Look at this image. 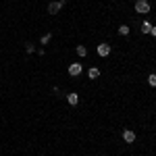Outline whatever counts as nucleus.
Here are the masks:
<instances>
[{"mask_svg":"<svg viewBox=\"0 0 156 156\" xmlns=\"http://www.w3.org/2000/svg\"><path fill=\"white\" fill-rule=\"evenodd\" d=\"M67 102H69L71 106H75V104L79 102V96H77V94H69V96H67Z\"/></svg>","mask_w":156,"mask_h":156,"instance_id":"nucleus-6","label":"nucleus"},{"mask_svg":"<svg viewBox=\"0 0 156 156\" xmlns=\"http://www.w3.org/2000/svg\"><path fill=\"white\" fill-rule=\"evenodd\" d=\"M148 81H150V85H154V87H156V73H152V75L148 77Z\"/></svg>","mask_w":156,"mask_h":156,"instance_id":"nucleus-11","label":"nucleus"},{"mask_svg":"<svg viewBox=\"0 0 156 156\" xmlns=\"http://www.w3.org/2000/svg\"><path fill=\"white\" fill-rule=\"evenodd\" d=\"M87 75H90L92 79H96L98 75H100V71H98V69H90V73H87Z\"/></svg>","mask_w":156,"mask_h":156,"instance_id":"nucleus-10","label":"nucleus"},{"mask_svg":"<svg viewBox=\"0 0 156 156\" xmlns=\"http://www.w3.org/2000/svg\"><path fill=\"white\" fill-rule=\"evenodd\" d=\"M77 54H79V56H85V54H87V48H85V46H77Z\"/></svg>","mask_w":156,"mask_h":156,"instance_id":"nucleus-8","label":"nucleus"},{"mask_svg":"<svg viewBox=\"0 0 156 156\" xmlns=\"http://www.w3.org/2000/svg\"><path fill=\"white\" fill-rule=\"evenodd\" d=\"M150 29H152V25L148 23V21H146V23H142V31H144V34H150Z\"/></svg>","mask_w":156,"mask_h":156,"instance_id":"nucleus-7","label":"nucleus"},{"mask_svg":"<svg viewBox=\"0 0 156 156\" xmlns=\"http://www.w3.org/2000/svg\"><path fill=\"white\" fill-rule=\"evenodd\" d=\"M69 73H71L73 77H75V75H79V73H81V65H79V62H73L71 67H69Z\"/></svg>","mask_w":156,"mask_h":156,"instance_id":"nucleus-5","label":"nucleus"},{"mask_svg":"<svg viewBox=\"0 0 156 156\" xmlns=\"http://www.w3.org/2000/svg\"><path fill=\"white\" fill-rule=\"evenodd\" d=\"M60 6H62L60 0H58V2H50V4H48V12H50V15H56V12L60 11Z\"/></svg>","mask_w":156,"mask_h":156,"instance_id":"nucleus-2","label":"nucleus"},{"mask_svg":"<svg viewBox=\"0 0 156 156\" xmlns=\"http://www.w3.org/2000/svg\"><path fill=\"white\" fill-rule=\"evenodd\" d=\"M48 42H50V34H48V36H44V37H42V44H48Z\"/></svg>","mask_w":156,"mask_h":156,"instance_id":"nucleus-12","label":"nucleus"},{"mask_svg":"<svg viewBox=\"0 0 156 156\" xmlns=\"http://www.w3.org/2000/svg\"><path fill=\"white\" fill-rule=\"evenodd\" d=\"M98 54H100V56H108V54H110V46H108V44H100V46H98Z\"/></svg>","mask_w":156,"mask_h":156,"instance_id":"nucleus-4","label":"nucleus"},{"mask_svg":"<svg viewBox=\"0 0 156 156\" xmlns=\"http://www.w3.org/2000/svg\"><path fill=\"white\" fill-rule=\"evenodd\" d=\"M119 34H121V36H127V34H129V27H127V25H121V27H119Z\"/></svg>","mask_w":156,"mask_h":156,"instance_id":"nucleus-9","label":"nucleus"},{"mask_svg":"<svg viewBox=\"0 0 156 156\" xmlns=\"http://www.w3.org/2000/svg\"><path fill=\"white\" fill-rule=\"evenodd\" d=\"M123 140H125L127 144H131L133 140H135V133H133L131 129H125V131H123Z\"/></svg>","mask_w":156,"mask_h":156,"instance_id":"nucleus-3","label":"nucleus"},{"mask_svg":"<svg viewBox=\"0 0 156 156\" xmlns=\"http://www.w3.org/2000/svg\"><path fill=\"white\" fill-rule=\"evenodd\" d=\"M135 11L146 15V12H150V4H148L146 0H137V2H135Z\"/></svg>","mask_w":156,"mask_h":156,"instance_id":"nucleus-1","label":"nucleus"},{"mask_svg":"<svg viewBox=\"0 0 156 156\" xmlns=\"http://www.w3.org/2000/svg\"><path fill=\"white\" fill-rule=\"evenodd\" d=\"M150 34H152V36L156 37V25H152V29H150Z\"/></svg>","mask_w":156,"mask_h":156,"instance_id":"nucleus-13","label":"nucleus"}]
</instances>
